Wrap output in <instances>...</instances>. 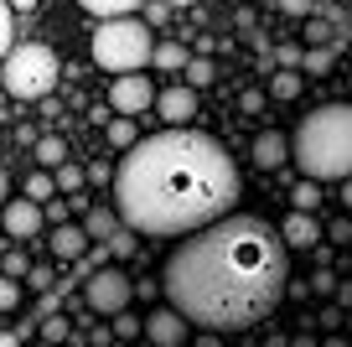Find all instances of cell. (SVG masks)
I'll return each instance as SVG.
<instances>
[{"label": "cell", "mask_w": 352, "mask_h": 347, "mask_svg": "<svg viewBox=\"0 0 352 347\" xmlns=\"http://www.w3.org/2000/svg\"><path fill=\"white\" fill-rule=\"evenodd\" d=\"M109 109H114V114H124V120H135V114L155 109V83H151L145 73H124V78H114V88H109Z\"/></svg>", "instance_id": "obj_7"}, {"label": "cell", "mask_w": 352, "mask_h": 347, "mask_svg": "<svg viewBox=\"0 0 352 347\" xmlns=\"http://www.w3.org/2000/svg\"><path fill=\"white\" fill-rule=\"evenodd\" d=\"M11 52V0H0V63Z\"/></svg>", "instance_id": "obj_30"}, {"label": "cell", "mask_w": 352, "mask_h": 347, "mask_svg": "<svg viewBox=\"0 0 352 347\" xmlns=\"http://www.w3.org/2000/svg\"><path fill=\"white\" fill-rule=\"evenodd\" d=\"M26 280H32V291H52V270H32Z\"/></svg>", "instance_id": "obj_34"}, {"label": "cell", "mask_w": 352, "mask_h": 347, "mask_svg": "<svg viewBox=\"0 0 352 347\" xmlns=\"http://www.w3.org/2000/svg\"><path fill=\"white\" fill-rule=\"evenodd\" d=\"M104 249H109L114 260H130V254L140 249V233H135V228H120V233H114V239L104 244Z\"/></svg>", "instance_id": "obj_24"}, {"label": "cell", "mask_w": 352, "mask_h": 347, "mask_svg": "<svg viewBox=\"0 0 352 347\" xmlns=\"http://www.w3.org/2000/svg\"><path fill=\"white\" fill-rule=\"evenodd\" d=\"M83 233L94 244H109L114 233H120V218L109 213V207H88V218H83Z\"/></svg>", "instance_id": "obj_16"}, {"label": "cell", "mask_w": 352, "mask_h": 347, "mask_svg": "<svg viewBox=\"0 0 352 347\" xmlns=\"http://www.w3.org/2000/svg\"><path fill=\"white\" fill-rule=\"evenodd\" d=\"M32 156H36V166H42V171H57V166L67 161V140H63V135H36Z\"/></svg>", "instance_id": "obj_15"}, {"label": "cell", "mask_w": 352, "mask_h": 347, "mask_svg": "<svg viewBox=\"0 0 352 347\" xmlns=\"http://www.w3.org/2000/svg\"><path fill=\"white\" fill-rule=\"evenodd\" d=\"M52 182H57V192H78V187L88 182V171H83L78 161H63V166L52 171Z\"/></svg>", "instance_id": "obj_21"}, {"label": "cell", "mask_w": 352, "mask_h": 347, "mask_svg": "<svg viewBox=\"0 0 352 347\" xmlns=\"http://www.w3.org/2000/svg\"><path fill=\"white\" fill-rule=\"evenodd\" d=\"M187 332H192V322L176 306H161V311L145 316V342H155V347H187Z\"/></svg>", "instance_id": "obj_10"}, {"label": "cell", "mask_w": 352, "mask_h": 347, "mask_svg": "<svg viewBox=\"0 0 352 347\" xmlns=\"http://www.w3.org/2000/svg\"><path fill=\"white\" fill-rule=\"evenodd\" d=\"M0 228L11 233V239H36L47 228V213H42V202H32V197H16V202H6L0 207Z\"/></svg>", "instance_id": "obj_8"}, {"label": "cell", "mask_w": 352, "mask_h": 347, "mask_svg": "<svg viewBox=\"0 0 352 347\" xmlns=\"http://www.w3.org/2000/svg\"><path fill=\"white\" fill-rule=\"evenodd\" d=\"M290 161V140L280 130H259L254 135V166H264V171H275V166Z\"/></svg>", "instance_id": "obj_12"}, {"label": "cell", "mask_w": 352, "mask_h": 347, "mask_svg": "<svg viewBox=\"0 0 352 347\" xmlns=\"http://www.w3.org/2000/svg\"><path fill=\"white\" fill-rule=\"evenodd\" d=\"M155 114H161L171 130H187V120H197V88L187 83H171L155 94Z\"/></svg>", "instance_id": "obj_9"}, {"label": "cell", "mask_w": 352, "mask_h": 347, "mask_svg": "<svg viewBox=\"0 0 352 347\" xmlns=\"http://www.w3.org/2000/svg\"><path fill=\"white\" fill-rule=\"evenodd\" d=\"M42 337H47V342H63V337H67V316H47V322H42Z\"/></svg>", "instance_id": "obj_31"}, {"label": "cell", "mask_w": 352, "mask_h": 347, "mask_svg": "<svg viewBox=\"0 0 352 347\" xmlns=\"http://www.w3.org/2000/svg\"><path fill=\"white\" fill-rule=\"evenodd\" d=\"M0 83H6V94L11 98H47L57 83V52L42 42H21L6 52V63H0Z\"/></svg>", "instance_id": "obj_5"}, {"label": "cell", "mask_w": 352, "mask_h": 347, "mask_svg": "<svg viewBox=\"0 0 352 347\" xmlns=\"http://www.w3.org/2000/svg\"><path fill=\"white\" fill-rule=\"evenodd\" d=\"M243 182L212 135L202 130H161L124 151L114 176L120 223L135 233H197L228 218Z\"/></svg>", "instance_id": "obj_2"}, {"label": "cell", "mask_w": 352, "mask_h": 347, "mask_svg": "<svg viewBox=\"0 0 352 347\" xmlns=\"http://www.w3.org/2000/svg\"><path fill=\"white\" fill-rule=\"evenodd\" d=\"M104 135H109V145H114V151H135V145H140V125H135V120H124V114L104 125Z\"/></svg>", "instance_id": "obj_18"}, {"label": "cell", "mask_w": 352, "mask_h": 347, "mask_svg": "<svg viewBox=\"0 0 352 347\" xmlns=\"http://www.w3.org/2000/svg\"><path fill=\"white\" fill-rule=\"evenodd\" d=\"M321 347H347V342H342V337H331V342H321Z\"/></svg>", "instance_id": "obj_42"}, {"label": "cell", "mask_w": 352, "mask_h": 347, "mask_svg": "<svg viewBox=\"0 0 352 347\" xmlns=\"http://www.w3.org/2000/svg\"><path fill=\"white\" fill-rule=\"evenodd\" d=\"M83 301H88V311H99V316H120V311H130L135 285H130V275H124V270L104 264V270H94V275H88Z\"/></svg>", "instance_id": "obj_6"}, {"label": "cell", "mask_w": 352, "mask_h": 347, "mask_svg": "<svg viewBox=\"0 0 352 347\" xmlns=\"http://www.w3.org/2000/svg\"><path fill=\"white\" fill-rule=\"evenodd\" d=\"M0 347H21V337H16V332H0Z\"/></svg>", "instance_id": "obj_38"}, {"label": "cell", "mask_w": 352, "mask_h": 347, "mask_svg": "<svg viewBox=\"0 0 352 347\" xmlns=\"http://www.w3.org/2000/svg\"><path fill=\"white\" fill-rule=\"evenodd\" d=\"M270 94L285 98V104H290V98H300V73H290V67H285V73H275V78H270Z\"/></svg>", "instance_id": "obj_23"}, {"label": "cell", "mask_w": 352, "mask_h": 347, "mask_svg": "<svg viewBox=\"0 0 352 347\" xmlns=\"http://www.w3.org/2000/svg\"><path fill=\"white\" fill-rule=\"evenodd\" d=\"M290 161L306 182H347L352 176V104H321L290 135Z\"/></svg>", "instance_id": "obj_3"}, {"label": "cell", "mask_w": 352, "mask_h": 347, "mask_svg": "<svg viewBox=\"0 0 352 347\" xmlns=\"http://www.w3.org/2000/svg\"><path fill=\"white\" fill-rule=\"evenodd\" d=\"M109 332H114V337H124V342H135V337H145V322H140V316H130V311H120Z\"/></svg>", "instance_id": "obj_26"}, {"label": "cell", "mask_w": 352, "mask_h": 347, "mask_svg": "<svg viewBox=\"0 0 352 347\" xmlns=\"http://www.w3.org/2000/svg\"><path fill=\"white\" fill-rule=\"evenodd\" d=\"M337 306H352V280H347V285H337Z\"/></svg>", "instance_id": "obj_36"}, {"label": "cell", "mask_w": 352, "mask_h": 347, "mask_svg": "<svg viewBox=\"0 0 352 347\" xmlns=\"http://www.w3.org/2000/svg\"><path fill=\"white\" fill-rule=\"evenodd\" d=\"M212 78H218V73H212L208 57H192V63H187V88H208Z\"/></svg>", "instance_id": "obj_27"}, {"label": "cell", "mask_w": 352, "mask_h": 347, "mask_svg": "<svg viewBox=\"0 0 352 347\" xmlns=\"http://www.w3.org/2000/svg\"><path fill=\"white\" fill-rule=\"evenodd\" d=\"M88 244H94V239H88L83 228H73V223H63V228L52 233V254H57V260H67V264H78V260H83V254H88Z\"/></svg>", "instance_id": "obj_13"}, {"label": "cell", "mask_w": 352, "mask_h": 347, "mask_svg": "<svg viewBox=\"0 0 352 347\" xmlns=\"http://www.w3.org/2000/svg\"><path fill=\"white\" fill-rule=\"evenodd\" d=\"M300 63H306V78H327L331 73V52H327V47H306Z\"/></svg>", "instance_id": "obj_22"}, {"label": "cell", "mask_w": 352, "mask_h": 347, "mask_svg": "<svg viewBox=\"0 0 352 347\" xmlns=\"http://www.w3.org/2000/svg\"><path fill=\"white\" fill-rule=\"evenodd\" d=\"M280 11L285 16H311V0H280Z\"/></svg>", "instance_id": "obj_33"}, {"label": "cell", "mask_w": 352, "mask_h": 347, "mask_svg": "<svg viewBox=\"0 0 352 347\" xmlns=\"http://www.w3.org/2000/svg\"><path fill=\"white\" fill-rule=\"evenodd\" d=\"M11 11H36V0H11Z\"/></svg>", "instance_id": "obj_39"}, {"label": "cell", "mask_w": 352, "mask_h": 347, "mask_svg": "<svg viewBox=\"0 0 352 347\" xmlns=\"http://www.w3.org/2000/svg\"><path fill=\"white\" fill-rule=\"evenodd\" d=\"M26 197H32V202H52V197H57V182H52V171H32V176H26Z\"/></svg>", "instance_id": "obj_19"}, {"label": "cell", "mask_w": 352, "mask_h": 347, "mask_svg": "<svg viewBox=\"0 0 352 347\" xmlns=\"http://www.w3.org/2000/svg\"><path fill=\"white\" fill-rule=\"evenodd\" d=\"M6 187H11V182H6V171H0V207H6Z\"/></svg>", "instance_id": "obj_41"}, {"label": "cell", "mask_w": 352, "mask_h": 347, "mask_svg": "<svg viewBox=\"0 0 352 347\" xmlns=\"http://www.w3.org/2000/svg\"><path fill=\"white\" fill-rule=\"evenodd\" d=\"M88 16H99V21H114V16H135L145 0H78Z\"/></svg>", "instance_id": "obj_17"}, {"label": "cell", "mask_w": 352, "mask_h": 347, "mask_svg": "<svg viewBox=\"0 0 352 347\" xmlns=\"http://www.w3.org/2000/svg\"><path fill=\"white\" fill-rule=\"evenodd\" d=\"M197 347H218V332H208V337H197Z\"/></svg>", "instance_id": "obj_40"}, {"label": "cell", "mask_w": 352, "mask_h": 347, "mask_svg": "<svg viewBox=\"0 0 352 347\" xmlns=\"http://www.w3.org/2000/svg\"><path fill=\"white\" fill-rule=\"evenodd\" d=\"M155 52V32L140 21V16H114V21H104L99 32H94V63L109 67V73H145V63H151Z\"/></svg>", "instance_id": "obj_4"}, {"label": "cell", "mask_w": 352, "mask_h": 347, "mask_svg": "<svg viewBox=\"0 0 352 347\" xmlns=\"http://www.w3.org/2000/svg\"><path fill=\"white\" fill-rule=\"evenodd\" d=\"M285 239L280 228L264 218H218L212 228H197L182 249L166 260L161 291L187 322L212 326V332H233V326H254L285 301L290 264H285Z\"/></svg>", "instance_id": "obj_1"}, {"label": "cell", "mask_w": 352, "mask_h": 347, "mask_svg": "<svg viewBox=\"0 0 352 347\" xmlns=\"http://www.w3.org/2000/svg\"><path fill=\"white\" fill-rule=\"evenodd\" d=\"M306 285H311V295H337V275H331V270H316Z\"/></svg>", "instance_id": "obj_29"}, {"label": "cell", "mask_w": 352, "mask_h": 347, "mask_svg": "<svg viewBox=\"0 0 352 347\" xmlns=\"http://www.w3.org/2000/svg\"><path fill=\"white\" fill-rule=\"evenodd\" d=\"M151 63L161 67V73H187V63H192V52H187V42H155V52H151Z\"/></svg>", "instance_id": "obj_14"}, {"label": "cell", "mask_w": 352, "mask_h": 347, "mask_svg": "<svg viewBox=\"0 0 352 347\" xmlns=\"http://www.w3.org/2000/svg\"><path fill=\"white\" fill-rule=\"evenodd\" d=\"M342 207H347V213H352V176H347V182H342Z\"/></svg>", "instance_id": "obj_37"}, {"label": "cell", "mask_w": 352, "mask_h": 347, "mask_svg": "<svg viewBox=\"0 0 352 347\" xmlns=\"http://www.w3.org/2000/svg\"><path fill=\"white\" fill-rule=\"evenodd\" d=\"M0 275H11V280L32 275V260H26V249H6V260H0Z\"/></svg>", "instance_id": "obj_25"}, {"label": "cell", "mask_w": 352, "mask_h": 347, "mask_svg": "<svg viewBox=\"0 0 352 347\" xmlns=\"http://www.w3.org/2000/svg\"><path fill=\"white\" fill-rule=\"evenodd\" d=\"M280 239H285V249H316V244H321L316 213H290L285 223H280Z\"/></svg>", "instance_id": "obj_11"}, {"label": "cell", "mask_w": 352, "mask_h": 347, "mask_svg": "<svg viewBox=\"0 0 352 347\" xmlns=\"http://www.w3.org/2000/svg\"><path fill=\"white\" fill-rule=\"evenodd\" d=\"M327 239H331V244H347V239H352V218H337V223L327 228Z\"/></svg>", "instance_id": "obj_32"}, {"label": "cell", "mask_w": 352, "mask_h": 347, "mask_svg": "<svg viewBox=\"0 0 352 347\" xmlns=\"http://www.w3.org/2000/svg\"><path fill=\"white\" fill-rule=\"evenodd\" d=\"M316 202H321L316 182H296L290 187V213H316Z\"/></svg>", "instance_id": "obj_20"}, {"label": "cell", "mask_w": 352, "mask_h": 347, "mask_svg": "<svg viewBox=\"0 0 352 347\" xmlns=\"http://www.w3.org/2000/svg\"><path fill=\"white\" fill-rule=\"evenodd\" d=\"M290 347H321V342H316L311 332H300V337H290Z\"/></svg>", "instance_id": "obj_35"}, {"label": "cell", "mask_w": 352, "mask_h": 347, "mask_svg": "<svg viewBox=\"0 0 352 347\" xmlns=\"http://www.w3.org/2000/svg\"><path fill=\"white\" fill-rule=\"evenodd\" d=\"M16 306H21V285L11 275H0V311H16Z\"/></svg>", "instance_id": "obj_28"}, {"label": "cell", "mask_w": 352, "mask_h": 347, "mask_svg": "<svg viewBox=\"0 0 352 347\" xmlns=\"http://www.w3.org/2000/svg\"><path fill=\"white\" fill-rule=\"evenodd\" d=\"M166 6H197V0H166Z\"/></svg>", "instance_id": "obj_43"}]
</instances>
